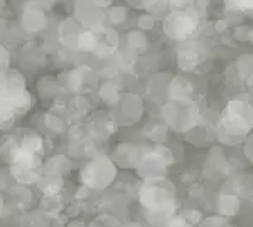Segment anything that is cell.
I'll return each instance as SVG.
<instances>
[{"mask_svg": "<svg viewBox=\"0 0 253 227\" xmlns=\"http://www.w3.org/2000/svg\"><path fill=\"white\" fill-rule=\"evenodd\" d=\"M20 152V140L15 136H3L0 140V158H2L5 163H12Z\"/></svg>", "mask_w": 253, "mask_h": 227, "instance_id": "6da1fadb", "label": "cell"}, {"mask_svg": "<svg viewBox=\"0 0 253 227\" xmlns=\"http://www.w3.org/2000/svg\"><path fill=\"white\" fill-rule=\"evenodd\" d=\"M20 148L41 157V153H42V138H41L38 133H26L20 138Z\"/></svg>", "mask_w": 253, "mask_h": 227, "instance_id": "7a4b0ae2", "label": "cell"}, {"mask_svg": "<svg viewBox=\"0 0 253 227\" xmlns=\"http://www.w3.org/2000/svg\"><path fill=\"white\" fill-rule=\"evenodd\" d=\"M10 192L14 194L12 195V198H14V204L17 205L19 209H27L31 205V200H32V197H31V192L26 189V185H15V187H12L10 189Z\"/></svg>", "mask_w": 253, "mask_h": 227, "instance_id": "3957f363", "label": "cell"}, {"mask_svg": "<svg viewBox=\"0 0 253 227\" xmlns=\"http://www.w3.org/2000/svg\"><path fill=\"white\" fill-rule=\"evenodd\" d=\"M15 120H17V115L14 111H10L9 108H3L0 106V130H10L14 127Z\"/></svg>", "mask_w": 253, "mask_h": 227, "instance_id": "277c9868", "label": "cell"}, {"mask_svg": "<svg viewBox=\"0 0 253 227\" xmlns=\"http://www.w3.org/2000/svg\"><path fill=\"white\" fill-rule=\"evenodd\" d=\"M44 123H46V127H47L49 131H52V133L64 131L63 118H58V115H56V113H47L46 118H44Z\"/></svg>", "mask_w": 253, "mask_h": 227, "instance_id": "5b68a950", "label": "cell"}, {"mask_svg": "<svg viewBox=\"0 0 253 227\" xmlns=\"http://www.w3.org/2000/svg\"><path fill=\"white\" fill-rule=\"evenodd\" d=\"M3 209H5V200H3L2 194H0V217H2V214H3Z\"/></svg>", "mask_w": 253, "mask_h": 227, "instance_id": "8992f818", "label": "cell"}]
</instances>
